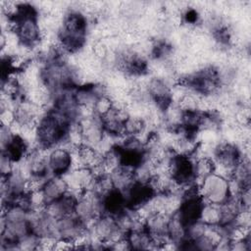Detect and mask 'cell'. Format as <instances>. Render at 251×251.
I'll return each instance as SVG.
<instances>
[{"label": "cell", "instance_id": "cell-10", "mask_svg": "<svg viewBox=\"0 0 251 251\" xmlns=\"http://www.w3.org/2000/svg\"><path fill=\"white\" fill-rule=\"evenodd\" d=\"M113 107L114 101L111 96L109 94H104L96 99L93 105V112L95 116L102 119L113 109Z\"/></svg>", "mask_w": 251, "mask_h": 251}, {"label": "cell", "instance_id": "cell-12", "mask_svg": "<svg viewBox=\"0 0 251 251\" xmlns=\"http://www.w3.org/2000/svg\"><path fill=\"white\" fill-rule=\"evenodd\" d=\"M233 225L250 228L251 225V216H250V210H241L238 212V214L235 217Z\"/></svg>", "mask_w": 251, "mask_h": 251}, {"label": "cell", "instance_id": "cell-8", "mask_svg": "<svg viewBox=\"0 0 251 251\" xmlns=\"http://www.w3.org/2000/svg\"><path fill=\"white\" fill-rule=\"evenodd\" d=\"M199 221L206 226H220L221 224V205L203 203Z\"/></svg>", "mask_w": 251, "mask_h": 251}, {"label": "cell", "instance_id": "cell-4", "mask_svg": "<svg viewBox=\"0 0 251 251\" xmlns=\"http://www.w3.org/2000/svg\"><path fill=\"white\" fill-rule=\"evenodd\" d=\"M69 190L64 176H50L44 182L41 192L45 206L57 201Z\"/></svg>", "mask_w": 251, "mask_h": 251}, {"label": "cell", "instance_id": "cell-7", "mask_svg": "<svg viewBox=\"0 0 251 251\" xmlns=\"http://www.w3.org/2000/svg\"><path fill=\"white\" fill-rule=\"evenodd\" d=\"M147 125L144 119L132 115L124 122V134L126 136H142L147 131Z\"/></svg>", "mask_w": 251, "mask_h": 251}, {"label": "cell", "instance_id": "cell-11", "mask_svg": "<svg viewBox=\"0 0 251 251\" xmlns=\"http://www.w3.org/2000/svg\"><path fill=\"white\" fill-rule=\"evenodd\" d=\"M0 171L1 176H8L15 169V162L12 161L7 155L1 153V163H0Z\"/></svg>", "mask_w": 251, "mask_h": 251}, {"label": "cell", "instance_id": "cell-9", "mask_svg": "<svg viewBox=\"0 0 251 251\" xmlns=\"http://www.w3.org/2000/svg\"><path fill=\"white\" fill-rule=\"evenodd\" d=\"M168 236L177 246L186 238V226L176 216L170 217L168 224Z\"/></svg>", "mask_w": 251, "mask_h": 251}, {"label": "cell", "instance_id": "cell-1", "mask_svg": "<svg viewBox=\"0 0 251 251\" xmlns=\"http://www.w3.org/2000/svg\"><path fill=\"white\" fill-rule=\"evenodd\" d=\"M199 194L204 202L221 205L230 197L228 178L215 173L199 182Z\"/></svg>", "mask_w": 251, "mask_h": 251}, {"label": "cell", "instance_id": "cell-3", "mask_svg": "<svg viewBox=\"0 0 251 251\" xmlns=\"http://www.w3.org/2000/svg\"><path fill=\"white\" fill-rule=\"evenodd\" d=\"M48 166L51 176H63L72 170V151L57 146L49 150Z\"/></svg>", "mask_w": 251, "mask_h": 251}, {"label": "cell", "instance_id": "cell-2", "mask_svg": "<svg viewBox=\"0 0 251 251\" xmlns=\"http://www.w3.org/2000/svg\"><path fill=\"white\" fill-rule=\"evenodd\" d=\"M87 231L88 228L75 216V214L63 217L56 221L57 238H64L75 242Z\"/></svg>", "mask_w": 251, "mask_h": 251}, {"label": "cell", "instance_id": "cell-6", "mask_svg": "<svg viewBox=\"0 0 251 251\" xmlns=\"http://www.w3.org/2000/svg\"><path fill=\"white\" fill-rule=\"evenodd\" d=\"M193 169L194 176L199 184V182L212 175L215 171V163L211 157L201 156L193 159Z\"/></svg>", "mask_w": 251, "mask_h": 251}, {"label": "cell", "instance_id": "cell-5", "mask_svg": "<svg viewBox=\"0 0 251 251\" xmlns=\"http://www.w3.org/2000/svg\"><path fill=\"white\" fill-rule=\"evenodd\" d=\"M126 238L129 244L130 249H135V250L157 249L151 235L149 234L145 226L127 231L126 233Z\"/></svg>", "mask_w": 251, "mask_h": 251}]
</instances>
